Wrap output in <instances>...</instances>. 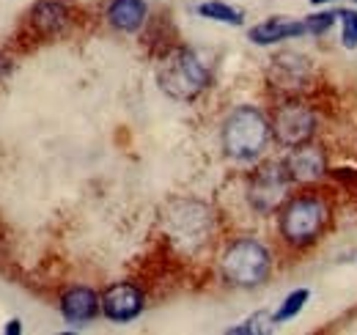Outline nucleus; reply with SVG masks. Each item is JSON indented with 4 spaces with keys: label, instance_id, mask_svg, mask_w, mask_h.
<instances>
[{
    "label": "nucleus",
    "instance_id": "nucleus-1",
    "mask_svg": "<svg viewBox=\"0 0 357 335\" xmlns=\"http://www.w3.org/2000/svg\"><path fill=\"white\" fill-rule=\"evenodd\" d=\"M157 80L160 88L176 99V102H192L206 85H209V69L204 66V61L192 52V50H171L157 69Z\"/></svg>",
    "mask_w": 357,
    "mask_h": 335
},
{
    "label": "nucleus",
    "instance_id": "nucleus-2",
    "mask_svg": "<svg viewBox=\"0 0 357 335\" xmlns=\"http://www.w3.org/2000/svg\"><path fill=\"white\" fill-rule=\"evenodd\" d=\"M272 124L264 119L261 110L256 107H236L223 126V146L225 154L239 163L256 160L269 143Z\"/></svg>",
    "mask_w": 357,
    "mask_h": 335
},
{
    "label": "nucleus",
    "instance_id": "nucleus-3",
    "mask_svg": "<svg viewBox=\"0 0 357 335\" xmlns=\"http://www.w3.org/2000/svg\"><path fill=\"white\" fill-rule=\"evenodd\" d=\"M330 223V207L321 195H297L280 214V234L291 248H308Z\"/></svg>",
    "mask_w": 357,
    "mask_h": 335
},
{
    "label": "nucleus",
    "instance_id": "nucleus-4",
    "mask_svg": "<svg viewBox=\"0 0 357 335\" xmlns=\"http://www.w3.org/2000/svg\"><path fill=\"white\" fill-rule=\"evenodd\" d=\"M220 269H223V278L228 283L242 286V289H253V286H261L269 278L272 258H269V251L261 242H256V239H236L223 253Z\"/></svg>",
    "mask_w": 357,
    "mask_h": 335
},
{
    "label": "nucleus",
    "instance_id": "nucleus-5",
    "mask_svg": "<svg viewBox=\"0 0 357 335\" xmlns=\"http://www.w3.org/2000/svg\"><path fill=\"white\" fill-rule=\"evenodd\" d=\"M291 176L286 163H267L261 165L248 181V198L250 207L259 214H272L286 198H289Z\"/></svg>",
    "mask_w": 357,
    "mask_h": 335
},
{
    "label": "nucleus",
    "instance_id": "nucleus-6",
    "mask_svg": "<svg viewBox=\"0 0 357 335\" xmlns=\"http://www.w3.org/2000/svg\"><path fill=\"white\" fill-rule=\"evenodd\" d=\"M272 132H275L278 143L286 146V149L305 146L316 135V116L303 102L289 99V102L278 105V110L272 116Z\"/></svg>",
    "mask_w": 357,
    "mask_h": 335
},
{
    "label": "nucleus",
    "instance_id": "nucleus-7",
    "mask_svg": "<svg viewBox=\"0 0 357 335\" xmlns=\"http://www.w3.org/2000/svg\"><path fill=\"white\" fill-rule=\"evenodd\" d=\"M269 85L278 88L280 94H300L303 88L311 85V64L305 55L297 52H280L269 64Z\"/></svg>",
    "mask_w": 357,
    "mask_h": 335
},
{
    "label": "nucleus",
    "instance_id": "nucleus-8",
    "mask_svg": "<svg viewBox=\"0 0 357 335\" xmlns=\"http://www.w3.org/2000/svg\"><path fill=\"white\" fill-rule=\"evenodd\" d=\"M143 311V292L132 283H116L102 294V313L110 322H132Z\"/></svg>",
    "mask_w": 357,
    "mask_h": 335
},
{
    "label": "nucleus",
    "instance_id": "nucleus-9",
    "mask_svg": "<svg viewBox=\"0 0 357 335\" xmlns=\"http://www.w3.org/2000/svg\"><path fill=\"white\" fill-rule=\"evenodd\" d=\"M289 168V176L291 181H300V184H313L319 181L324 173H327V160H324V151L319 146H297L291 151V157L286 160Z\"/></svg>",
    "mask_w": 357,
    "mask_h": 335
},
{
    "label": "nucleus",
    "instance_id": "nucleus-10",
    "mask_svg": "<svg viewBox=\"0 0 357 335\" xmlns=\"http://www.w3.org/2000/svg\"><path fill=\"white\" fill-rule=\"evenodd\" d=\"M99 311H102V297H96V292L86 286H75L61 297V313L69 325H86L96 319Z\"/></svg>",
    "mask_w": 357,
    "mask_h": 335
},
{
    "label": "nucleus",
    "instance_id": "nucleus-11",
    "mask_svg": "<svg viewBox=\"0 0 357 335\" xmlns=\"http://www.w3.org/2000/svg\"><path fill=\"white\" fill-rule=\"evenodd\" d=\"M308 34V25L305 20H289V17H269L264 22H259L253 31H250V42L253 44H278L286 42V39H297V36H305Z\"/></svg>",
    "mask_w": 357,
    "mask_h": 335
},
{
    "label": "nucleus",
    "instance_id": "nucleus-12",
    "mask_svg": "<svg viewBox=\"0 0 357 335\" xmlns=\"http://www.w3.org/2000/svg\"><path fill=\"white\" fill-rule=\"evenodd\" d=\"M31 22L42 36H58L69 25V8L61 0H39L31 8Z\"/></svg>",
    "mask_w": 357,
    "mask_h": 335
},
{
    "label": "nucleus",
    "instance_id": "nucleus-13",
    "mask_svg": "<svg viewBox=\"0 0 357 335\" xmlns=\"http://www.w3.org/2000/svg\"><path fill=\"white\" fill-rule=\"evenodd\" d=\"M107 22L121 34H135L146 22V3L143 0H110Z\"/></svg>",
    "mask_w": 357,
    "mask_h": 335
},
{
    "label": "nucleus",
    "instance_id": "nucleus-14",
    "mask_svg": "<svg viewBox=\"0 0 357 335\" xmlns=\"http://www.w3.org/2000/svg\"><path fill=\"white\" fill-rule=\"evenodd\" d=\"M176 214H171V220L176 223V237L190 239L187 234H192V239H204L206 237V225H209V211L198 204H178Z\"/></svg>",
    "mask_w": 357,
    "mask_h": 335
},
{
    "label": "nucleus",
    "instance_id": "nucleus-15",
    "mask_svg": "<svg viewBox=\"0 0 357 335\" xmlns=\"http://www.w3.org/2000/svg\"><path fill=\"white\" fill-rule=\"evenodd\" d=\"M198 14L206 17V20H215V22H223V25H242L245 22V14L228 3L220 0H209V3H201L198 6Z\"/></svg>",
    "mask_w": 357,
    "mask_h": 335
},
{
    "label": "nucleus",
    "instance_id": "nucleus-16",
    "mask_svg": "<svg viewBox=\"0 0 357 335\" xmlns=\"http://www.w3.org/2000/svg\"><path fill=\"white\" fill-rule=\"evenodd\" d=\"M308 297H311L308 289H297V292L289 294V297L283 299V305L275 311V325H283V322H291L294 316H300V311L305 308Z\"/></svg>",
    "mask_w": 357,
    "mask_h": 335
},
{
    "label": "nucleus",
    "instance_id": "nucleus-17",
    "mask_svg": "<svg viewBox=\"0 0 357 335\" xmlns=\"http://www.w3.org/2000/svg\"><path fill=\"white\" fill-rule=\"evenodd\" d=\"M272 325H275V316H269V313H256L253 319H248L245 325H239V327H231L228 335H261V333H269L272 330Z\"/></svg>",
    "mask_w": 357,
    "mask_h": 335
},
{
    "label": "nucleus",
    "instance_id": "nucleus-18",
    "mask_svg": "<svg viewBox=\"0 0 357 335\" xmlns=\"http://www.w3.org/2000/svg\"><path fill=\"white\" fill-rule=\"evenodd\" d=\"M338 22H341V44L347 50L357 47V11H338Z\"/></svg>",
    "mask_w": 357,
    "mask_h": 335
},
{
    "label": "nucleus",
    "instance_id": "nucleus-19",
    "mask_svg": "<svg viewBox=\"0 0 357 335\" xmlns=\"http://www.w3.org/2000/svg\"><path fill=\"white\" fill-rule=\"evenodd\" d=\"M335 20H338V14H335V11H321V14H311V17H305L308 34H311V36H324V34L335 25Z\"/></svg>",
    "mask_w": 357,
    "mask_h": 335
},
{
    "label": "nucleus",
    "instance_id": "nucleus-20",
    "mask_svg": "<svg viewBox=\"0 0 357 335\" xmlns=\"http://www.w3.org/2000/svg\"><path fill=\"white\" fill-rule=\"evenodd\" d=\"M3 333H6V335H20V333H22V327H20V322H17V319H11V322L6 325V330H3Z\"/></svg>",
    "mask_w": 357,
    "mask_h": 335
},
{
    "label": "nucleus",
    "instance_id": "nucleus-21",
    "mask_svg": "<svg viewBox=\"0 0 357 335\" xmlns=\"http://www.w3.org/2000/svg\"><path fill=\"white\" fill-rule=\"evenodd\" d=\"M313 6H321V3H333V0H311Z\"/></svg>",
    "mask_w": 357,
    "mask_h": 335
},
{
    "label": "nucleus",
    "instance_id": "nucleus-22",
    "mask_svg": "<svg viewBox=\"0 0 357 335\" xmlns=\"http://www.w3.org/2000/svg\"><path fill=\"white\" fill-rule=\"evenodd\" d=\"M352 3H357V0H352Z\"/></svg>",
    "mask_w": 357,
    "mask_h": 335
}]
</instances>
